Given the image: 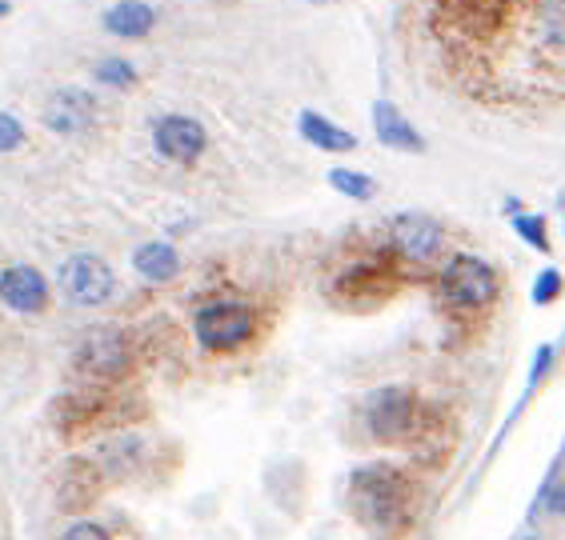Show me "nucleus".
Listing matches in <instances>:
<instances>
[{
    "mask_svg": "<svg viewBox=\"0 0 565 540\" xmlns=\"http://www.w3.org/2000/svg\"><path fill=\"white\" fill-rule=\"evenodd\" d=\"M409 500H414V485L393 465H365L349 480V508L358 512L361 525L377 532L397 529L409 517Z\"/></svg>",
    "mask_w": 565,
    "mask_h": 540,
    "instance_id": "nucleus-1",
    "label": "nucleus"
},
{
    "mask_svg": "<svg viewBox=\"0 0 565 540\" xmlns=\"http://www.w3.org/2000/svg\"><path fill=\"white\" fill-rule=\"evenodd\" d=\"M441 296H446V304L461 309V313L490 309L498 301V272H493L490 260L457 252V257H449L446 269H441Z\"/></svg>",
    "mask_w": 565,
    "mask_h": 540,
    "instance_id": "nucleus-2",
    "label": "nucleus"
},
{
    "mask_svg": "<svg viewBox=\"0 0 565 540\" xmlns=\"http://www.w3.org/2000/svg\"><path fill=\"white\" fill-rule=\"evenodd\" d=\"M253 333H257V313L241 301L205 304L193 316V336L205 353H233V348L249 345Z\"/></svg>",
    "mask_w": 565,
    "mask_h": 540,
    "instance_id": "nucleus-3",
    "label": "nucleus"
},
{
    "mask_svg": "<svg viewBox=\"0 0 565 540\" xmlns=\"http://www.w3.org/2000/svg\"><path fill=\"white\" fill-rule=\"evenodd\" d=\"M417 424V397L405 385H385L365 400V429L381 444H402Z\"/></svg>",
    "mask_w": 565,
    "mask_h": 540,
    "instance_id": "nucleus-4",
    "label": "nucleus"
},
{
    "mask_svg": "<svg viewBox=\"0 0 565 540\" xmlns=\"http://www.w3.org/2000/svg\"><path fill=\"white\" fill-rule=\"evenodd\" d=\"M56 281H61V292H65L68 301L81 304V309H97L105 304L117 292V277L97 252H76L61 264L56 272Z\"/></svg>",
    "mask_w": 565,
    "mask_h": 540,
    "instance_id": "nucleus-5",
    "label": "nucleus"
},
{
    "mask_svg": "<svg viewBox=\"0 0 565 540\" xmlns=\"http://www.w3.org/2000/svg\"><path fill=\"white\" fill-rule=\"evenodd\" d=\"M132 365V345L120 328H93L76 345V368L93 380H120Z\"/></svg>",
    "mask_w": 565,
    "mask_h": 540,
    "instance_id": "nucleus-6",
    "label": "nucleus"
},
{
    "mask_svg": "<svg viewBox=\"0 0 565 540\" xmlns=\"http://www.w3.org/2000/svg\"><path fill=\"white\" fill-rule=\"evenodd\" d=\"M390 245L397 257L429 264V260L441 257V249H446V228H441V220H434V216L425 213H397L390 225Z\"/></svg>",
    "mask_w": 565,
    "mask_h": 540,
    "instance_id": "nucleus-7",
    "label": "nucleus"
},
{
    "mask_svg": "<svg viewBox=\"0 0 565 540\" xmlns=\"http://www.w3.org/2000/svg\"><path fill=\"white\" fill-rule=\"evenodd\" d=\"M209 144V132L201 120L185 117V112H169L152 125V149L161 152L164 161L173 164H193Z\"/></svg>",
    "mask_w": 565,
    "mask_h": 540,
    "instance_id": "nucleus-8",
    "label": "nucleus"
},
{
    "mask_svg": "<svg viewBox=\"0 0 565 540\" xmlns=\"http://www.w3.org/2000/svg\"><path fill=\"white\" fill-rule=\"evenodd\" d=\"M93 120H97V100L88 97L85 88H61L44 105V125L61 137H76V132L93 129Z\"/></svg>",
    "mask_w": 565,
    "mask_h": 540,
    "instance_id": "nucleus-9",
    "label": "nucleus"
},
{
    "mask_svg": "<svg viewBox=\"0 0 565 540\" xmlns=\"http://www.w3.org/2000/svg\"><path fill=\"white\" fill-rule=\"evenodd\" d=\"M0 301L9 304L12 313H24V316L44 313L49 281H44L33 264H12V269L0 272Z\"/></svg>",
    "mask_w": 565,
    "mask_h": 540,
    "instance_id": "nucleus-10",
    "label": "nucleus"
},
{
    "mask_svg": "<svg viewBox=\"0 0 565 540\" xmlns=\"http://www.w3.org/2000/svg\"><path fill=\"white\" fill-rule=\"evenodd\" d=\"M373 132L393 152H425V137L409 125V117L393 100H377L373 105Z\"/></svg>",
    "mask_w": 565,
    "mask_h": 540,
    "instance_id": "nucleus-11",
    "label": "nucleus"
},
{
    "mask_svg": "<svg viewBox=\"0 0 565 540\" xmlns=\"http://www.w3.org/2000/svg\"><path fill=\"white\" fill-rule=\"evenodd\" d=\"M105 29L120 41H145V36L157 29V9L149 0H117L109 12H105Z\"/></svg>",
    "mask_w": 565,
    "mask_h": 540,
    "instance_id": "nucleus-12",
    "label": "nucleus"
},
{
    "mask_svg": "<svg viewBox=\"0 0 565 540\" xmlns=\"http://www.w3.org/2000/svg\"><path fill=\"white\" fill-rule=\"evenodd\" d=\"M297 132H301L305 144H313L321 152H353L358 149V137L349 129H341L338 120L321 117L313 108H305L301 117H297Z\"/></svg>",
    "mask_w": 565,
    "mask_h": 540,
    "instance_id": "nucleus-13",
    "label": "nucleus"
},
{
    "mask_svg": "<svg viewBox=\"0 0 565 540\" xmlns=\"http://www.w3.org/2000/svg\"><path fill=\"white\" fill-rule=\"evenodd\" d=\"M132 269L141 272L145 281L164 284L181 272V252H177L169 240H149V245H141V249L132 252Z\"/></svg>",
    "mask_w": 565,
    "mask_h": 540,
    "instance_id": "nucleus-14",
    "label": "nucleus"
},
{
    "mask_svg": "<svg viewBox=\"0 0 565 540\" xmlns=\"http://www.w3.org/2000/svg\"><path fill=\"white\" fill-rule=\"evenodd\" d=\"M505 213L513 220V233L537 252H550V233H545V216L537 213H522V201H505Z\"/></svg>",
    "mask_w": 565,
    "mask_h": 540,
    "instance_id": "nucleus-15",
    "label": "nucleus"
},
{
    "mask_svg": "<svg viewBox=\"0 0 565 540\" xmlns=\"http://www.w3.org/2000/svg\"><path fill=\"white\" fill-rule=\"evenodd\" d=\"M329 184H333V193L349 196V201H373V196H377V181L358 173V169H333Z\"/></svg>",
    "mask_w": 565,
    "mask_h": 540,
    "instance_id": "nucleus-16",
    "label": "nucleus"
},
{
    "mask_svg": "<svg viewBox=\"0 0 565 540\" xmlns=\"http://www.w3.org/2000/svg\"><path fill=\"white\" fill-rule=\"evenodd\" d=\"M93 76H97V85H105V88H132L137 85V68H132L125 56H100L97 65H93Z\"/></svg>",
    "mask_w": 565,
    "mask_h": 540,
    "instance_id": "nucleus-17",
    "label": "nucleus"
},
{
    "mask_svg": "<svg viewBox=\"0 0 565 540\" xmlns=\"http://www.w3.org/2000/svg\"><path fill=\"white\" fill-rule=\"evenodd\" d=\"M24 125L12 112H0V156H9V152H17L24 144Z\"/></svg>",
    "mask_w": 565,
    "mask_h": 540,
    "instance_id": "nucleus-18",
    "label": "nucleus"
},
{
    "mask_svg": "<svg viewBox=\"0 0 565 540\" xmlns=\"http://www.w3.org/2000/svg\"><path fill=\"white\" fill-rule=\"evenodd\" d=\"M557 296H562V272L557 269L537 272V281H533V304H554Z\"/></svg>",
    "mask_w": 565,
    "mask_h": 540,
    "instance_id": "nucleus-19",
    "label": "nucleus"
},
{
    "mask_svg": "<svg viewBox=\"0 0 565 540\" xmlns=\"http://www.w3.org/2000/svg\"><path fill=\"white\" fill-rule=\"evenodd\" d=\"M542 505L550 512H562L565 505V493H562V456H554V465H550V480L542 485Z\"/></svg>",
    "mask_w": 565,
    "mask_h": 540,
    "instance_id": "nucleus-20",
    "label": "nucleus"
},
{
    "mask_svg": "<svg viewBox=\"0 0 565 540\" xmlns=\"http://www.w3.org/2000/svg\"><path fill=\"white\" fill-rule=\"evenodd\" d=\"M61 540H113V537L105 529H100L97 520H76L73 529H68Z\"/></svg>",
    "mask_w": 565,
    "mask_h": 540,
    "instance_id": "nucleus-21",
    "label": "nucleus"
},
{
    "mask_svg": "<svg viewBox=\"0 0 565 540\" xmlns=\"http://www.w3.org/2000/svg\"><path fill=\"white\" fill-rule=\"evenodd\" d=\"M9 12H12V4H9V0H0V21H4Z\"/></svg>",
    "mask_w": 565,
    "mask_h": 540,
    "instance_id": "nucleus-22",
    "label": "nucleus"
},
{
    "mask_svg": "<svg viewBox=\"0 0 565 540\" xmlns=\"http://www.w3.org/2000/svg\"><path fill=\"white\" fill-rule=\"evenodd\" d=\"M309 4H317V9H321V4H338V0H309Z\"/></svg>",
    "mask_w": 565,
    "mask_h": 540,
    "instance_id": "nucleus-23",
    "label": "nucleus"
},
{
    "mask_svg": "<svg viewBox=\"0 0 565 540\" xmlns=\"http://www.w3.org/2000/svg\"><path fill=\"white\" fill-rule=\"evenodd\" d=\"M505 4H518V0H505Z\"/></svg>",
    "mask_w": 565,
    "mask_h": 540,
    "instance_id": "nucleus-24",
    "label": "nucleus"
}]
</instances>
